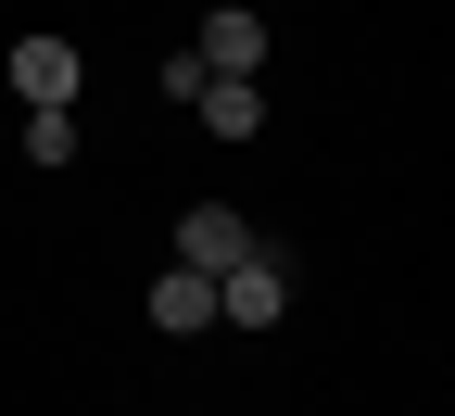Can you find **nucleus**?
<instances>
[{"instance_id": "1", "label": "nucleus", "mask_w": 455, "mask_h": 416, "mask_svg": "<svg viewBox=\"0 0 455 416\" xmlns=\"http://www.w3.org/2000/svg\"><path fill=\"white\" fill-rule=\"evenodd\" d=\"M266 240H253V215H228V202H190L178 215V265L190 278H228V265H253Z\"/></svg>"}, {"instance_id": "2", "label": "nucleus", "mask_w": 455, "mask_h": 416, "mask_svg": "<svg viewBox=\"0 0 455 416\" xmlns=\"http://www.w3.org/2000/svg\"><path fill=\"white\" fill-rule=\"evenodd\" d=\"M215 316H228V328H278V316H291V265H278V253L228 265V278H215Z\"/></svg>"}, {"instance_id": "3", "label": "nucleus", "mask_w": 455, "mask_h": 416, "mask_svg": "<svg viewBox=\"0 0 455 416\" xmlns=\"http://www.w3.org/2000/svg\"><path fill=\"white\" fill-rule=\"evenodd\" d=\"M13 101L26 114H64L76 101V38H13Z\"/></svg>"}, {"instance_id": "4", "label": "nucleus", "mask_w": 455, "mask_h": 416, "mask_svg": "<svg viewBox=\"0 0 455 416\" xmlns=\"http://www.w3.org/2000/svg\"><path fill=\"white\" fill-rule=\"evenodd\" d=\"M190 64H203V76H253V64H266V13H241V0H228V13H203Z\"/></svg>"}, {"instance_id": "5", "label": "nucleus", "mask_w": 455, "mask_h": 416, "mask_svg": "<svg viewBox=\"0 0 455 416\" xmlns=\"http://www.w3.org/2000/svg\"><path fill=\"white\" fill-rule=\"evenodd\" d=\"M190 114H203L215 139H253V127H266V89H253V76H203V101H190Z\"/></svg>"}, {"instance_id": "6", "label": "nucleus", "mask_w": 455, "mask_h": 416, "mask_svg": "<svg viewBox=\"0 0 455 416\" xmlns=\"http://www.w3.org/2000/svg\"><path fill=\"white\" fill-rule=\"evenodd\" d=\"M152 328H178V341H190V328H215V278L164 265V278H152Z\"/></svg>"}, {"instance_id": "7", "label": "nucleus", "mask_w": 455, "mask_h": 416, "mask_svg": "<svg viewBox=\"0 0 455 416\" xmlns=\"http://www.w3.org/2000/svg\"><path fill=\"white\" fill-rule=\"evenodd\" d=\"M26 164H76V114H26Z\"/></svg>"}]
</instances>
